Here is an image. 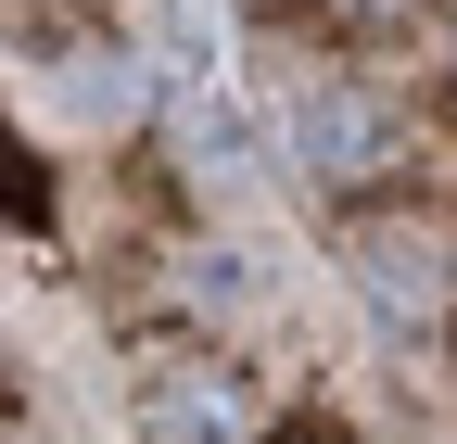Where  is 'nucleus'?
I'll list each match as a JSON object with an SVG mask.
<instances>
[{
    "label": "nucleus",
    "instance_id": "f257e3e1",
    "mask_svg": "<svg viewBox=\"0 0 457 444\" xmlns=\"http://www.w3.org/2000/svg\"><path fill=\"white\" fill-rule=\"evenodd\" d=\"M140 444H254V394L216 356H140Z\"/></svg>",
    "mask_w": 457,
    "mask_h": 444
},
{
    "label": "nucleus",
    "instance_id": "f03ea898",
    "mask_svg": "<svg viewBox=\"0 0 457 444\" xmlns=\"http://www.w3.org/2000/svg\"><path fill=\"white\" fill-rule=\"evenodd\" d=\"M293 152H305V178H318V191H369L381 165L407 152V127H394V102H369V89H305Z\"/></svg>",
    "mask_w": 457,
    "mask_h": 444
},
{
    "label": "nucleus",
    "instance_id": "7ed1b4c3",
    "mask_svg": "<svg viewBox=\"0 0 457 444\" xmlns=\"http://www.w3.org/2000/svg\"><path fill=\"white\" fill-rule=\"evenodd\" d=\"M330 13H343V26H407L420 0H330Z\"/></svg>",
    "mask_w": 457,
    "mask_h": 444
},
{
    "label": "nucleus",
    "instance_id": "20e7f679",
    "mask_svg": "<svg viewBox=\"0 0 457 444\" xmlns=\"http://www.w3.org/2000/svg\"><path fill=\"white\" fill-rule=\"evenodd\" d=\"M267 444H343V432H318V419H305V432H267Z\"/></svg>",
    "mask_w": 457,
    "mask_h": 444
}]
</instances>
